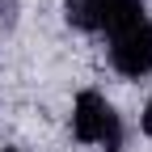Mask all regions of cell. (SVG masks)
Here are the masks:
<instances>
[{
  "instance_id": "7a4b0ae2",
  "label": "cell",
  "mask_w": 152,
  "mask_h": 152,
  "mask_svg": "<svg viewBox=\"0 0 152 152\" xmlns=\"http://www.w3.org/2000/svg\"><path fill=\"white\" fill-rule=\"evenodd\" d=\"M64 17H68V26H76V30L118 34L127 26L144 21V0H68Z\"/></svg>"
},
{
  "instance_id": "6da1fadb",
  "label": "cell",
  "mask_w": 152,
  "mask_h": 152,
  "mask_svg": "<svg viewBox=\"0 0 152 152\" xmlns=\"http://www.w3.org/2000/svg\"><path fill=\"white\" fill-rule=\"evenodd\" d=\"M72 135L80 144H97L102 152H118L123 148V118L114 114V106L97 89H85L72 106Z\"/></svg>"
},
{
  "instance_id": "8992f818",
  "label": "cell",
  "mask_w": 152,
  "mask_h": 152,
  "mask_svg": "<svg viewBox=\"0 0 152 152\" xmlns=\"http://www.w3.org/2000/svg\"><path fill=\"white\" fill-rule=\"evenodd\" d=\"M4 152H17V148H4Z\"/></svg>"
},
{
  "instance_id": "3957f363",
  "label": "cell",
  "mask_w": 152,
  "mask_h": 152,
  "mask_svg": "<svg viewBox=\"0 0 152 152\" xmlns=\"http://www.w3.org/2000/svg\"><path fill=\"white\" fill-rule=\"evenodd\" d=\"M110 64L123 76H131V80L152 72V21L148 17L118 30V34H110Z\"/></svg>"
},
{
  "instance_id": "277c9868",
  "label": "cell",
  "mask_w": 152,
  "mask_h": 152,
  "mask_svg": "<svg viewBox=\"0 0 152 152\" xmlns=\"http://www.w3.org/2000/svg\"><path fill=\"white\" fill-rule=\"evenodd\" d=\"M17 13H21V4H17V0H0V38H4V34H13Z\"/></svg>"
},
{
  "instance_id": "5b68a950",
  "label": "cell",
  "mask_w": 152,
  "mask_h": 152,
  "mask_svg": "<svg viewBox=\"0 0 152 152\" xmlns=\"http://www.w3.org/2000/svg\"><path fill=\"white\" fill-rule=\"evenodd\" d=\"M140 123H144V135L152 140V97H148V106H144V118H140Z\"/></svg>"
}]
</instances>
